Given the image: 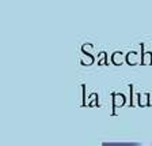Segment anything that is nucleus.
Listing matches in <instances>:
<instances>
[{
    "label": "nucleus",
    "mask_w": 152,
    "mask_h": 146,
    "mask_svg": "<svg viewBox=\"0 0 152 146\" xmlns=\"http://www.w3.org/2000/svg\"><path fill=\"white\" fill-rule=\"evenodd\" d=\"M102 146H141L140 143H115V142H104Z\"/></svg>",
    "instance_id": "nucleus-1"
}]
</instances>
